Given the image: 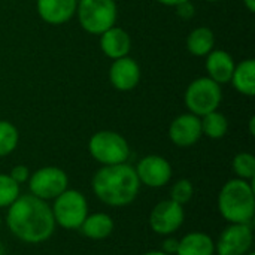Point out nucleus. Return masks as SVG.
I'll list each match as a JSON object with an SVG mask.
<instances>
[{"label":"nucleus","mask_w":255,"mask_h":255,"mask_svg":"<svg viewBox=\"0 0 255 255\" xmlns=\"http://www.w3.org/2000/svg\"><path fill=\"white\" fill-rule=\"evenodd\" d=\"M19 196V185L9 176L0 173V208H9Z\"/></svg>","instance_id":"b1692460"},{"label":"nucleus","mask_w":255,"mask_h":255,"mask_svg":"<svg viewBox=\"0 0 255 255\" xmlns=\"http://www.w3.org/2000/svg\"><path fill=\"white\" fill-rule=\"evenodd\" d=\"M193 194H194V187H193L191 181L179 179L178 182L173 184V187L170 190V200L184 206L185 203H188L193 199Z\"/></svg>","instance_id":"393cba45"},{"label":"nucleus","mask_w":255,"mask_h":255,"mask_svg":"<svg viewBox=\"0 0 255 255\" xmlns=\"http://www.w3.org/2000/svg\"><path fill=\"white\" fill-rule=\"evenodd\" d=\"M206 1H212V3H215V1H221V0H206Z\"/></svg>","instance_id":"473e14b6"},{"label":"nucleus","mask_w":255,"mask_h":255,"mask_svg":"<svg viewBox=\"0 0 255 255\" xmlns=\"http://www.w3.org/2000/svg\"><path fill=\"white\" fill-rule=\"evenodd\" d=\"M235 66L236 63L232 54L224 49H212L206 55L205 67L208 72V78H211L220 85L230 82L233 72H235Z\"/></svg>","instance_id":"2eb2a0df"},{"label":"nucleus","mask_w":255,"mask_h":255,"mask_svg":"<svg viewBox=\"0 0 255 255\" xmlns=\"http://www.w3.org/2000/svg\"><path fill=\"white\" fill-rule=\"evenodd\" d=\"M244 4L248 9V12H254L255 10V0H244Z\"/></svg>","instance_id":"c756f323"},{"label":"nucleus","mask_w":255,"mask_h":255,"mask_svg":"<svg viewBox=\"0 0 255 255\" xmlns=\"http://www.w3.org/2000/svg\"><path fill=\"white\" fill-rule=\"evenodd\" d=\"M200 117L194 114H181L169 126V139L179 148L196 145L202 137Z\"/></svg>","instance_id":"f8f14e48"},{"label":"nucleus","mask_w":255,"mask_h":255,"mask_svg":"<svg viewBox=\"0 0 255 255\" xmlns=\"http://www.w3.org/2000/svg\"><path fill=\"white\" fill-rule=\"evenodd\" d=\"M245 255H255L254 253H248V254H245Z\"/></svg>","instance_id":"72a5a7b5"},{"label":"nucleus","mask_w":255,"mask_h":255,"mask_svg":"<svg viewBox=\"0 0 255 255\" xmlns=\"http://www.w3.org/2000/svg\"><path fill=\"white\" fill-rule=\"evenodd\" d=\"M236 91L247 97H253L255 94V61L253 58L244 60L235 66L233 76L230 79Z\"/></svg>","instance_id":"6ab92c4d"},{"label":"nucleus","mask_w":255,"mask_h":255,"mask_svg":"<svg viewBox=\"0 0 255 255\" xmlns=\"http://www.w3.org/2000/svg\"><path fill=\"white\" fill-rule=\"evenodd\" d=\"M6 226L9 232L25 244H42L48 241L55 232V220L51 206L33 196L24 194L9 206L6 215Z\"/></svg>","instance_id":"f257e3e1"},{"label":"nucleus","mask_w":255,"mask_h":255,"mask_svg":"<svg viewBox=\"0 0 255 255\" xmlns=\"http://www.w3.org/2000/svg\"><path fill=\"white\" fill-rule=\"evenodd\" d=\"M82 236L93 239V241H102L112 235L114 232V220L103 212L87 215L84 223L79 227Z\"/></svg>","instance_id":"a211bd4d"},{"label":"nucleus","mask_w":255,"mask_h":255,"mask_svg":"<svg viewBox=\"0 0 255 255\" xmlns=\"http://www.w3.org/2000/svg\"><path fill=\"white\" fill-rule=\"evenodd\" d=\"M0 227H1V217H0Z\"/></svg>","instance_id":"f704fd0d"},{"label":"nucleus","mask_w":255,"mask_h":255,"mask_svg":"<svg viewBox=\"0 0 255 255\" xmlns=\"http://www.w3.org/2000/svg\"><path fill=\"white\" fill-rule=\"evenodd\" d=\"M184 218V206L170 199L163 200L152 208L149 214V227L160 236H169L181 229Z\"/></svg>","instance_id":"1a4fd4ad"},{"label":"nucleus","mask_w":255,"mask_h":255,"mask_svg":"<svg viewBox=\"0 0 255 255\" xmlns=\"http://www.w3.org/2000/svg\"><path fill=\"white\" fill-rule=\"evenodd\" d=\"M184 102L190 114L202 118L214 111H218L223 102L221 85L208 76L197 78L187 87Z\"/></svg>","instance_id":"39448f33"},{"label":"nucleus","mask_w":255,"mask_h":255,"mask_svg":"<svg viewBox=\"0 0 255 255\" xmlns=\"http://www.w3.org/2000/svg\"><path fill=\"white\" fill-rule=\"evenodd\" d=\"M160 4H164V6H172V7H176L178 4L184 3V1H190V0H157Z\"/></svg>","instance_id":"c85d7f7f"},{"label":"nucleus","mask_w":255,"mask_h":255,"mask_svg":"<svg viewBox=\"0 0 255 255\" xmlns=\"http://www.w3.org/2000/svg\"><path fill=\"white\" fill-rule=\"evenodd\" d=\"M253 242L254 235L250 224H230L220 235L215 253L218 255H245L250 253Z\"/></svg>","instance_id":"9d476101"},{"label":"nucleus","mask_w":255,"mask_h":255,"mask_svg":"<svg viewBox=\"0 0 255 255\" xmlns=\"http://www.w3.org/2000/svg\"><path fill=\"white\" fill-rule=\"evenodd\" d=\"M78 0H36V9L42 21L51 25L69 22L76 13Z\"/></svg>","instance_id":"4468645a"},{"label":"nucleus","mask_w":255,"mask_h":255,"mask_svg":"<svg viewBox=\"0 0 255 255\" xmlns=\"http://www.w3.org/2000/svg\"><path fill=\"white\" fill-rule=\"evenodd\" d=\"M100 49L111 60L126 57L131 49L130 34L124 28L114 25L100 34Z\"/></svg>","instance_id":"dca6fc26"},{"label":"nucleus","mask_w":255,"mask_h":255,"mask_svg":"<svg viewBox=\"0 0 255 255\" xmlns=\"http://www.w3.org/2000/svg\"><path fill=\"white\" fill-rule=\"evenodd\" d=\"M140 81V66L128 55L117 58L109 67V82L118 91H131Z\"/></svg>","instance_id":"ddd939ff"},{"label":"nucleus","mask_w":255,"mask_h":255,"mask_svg":"<svg viewBox=\"0 0 255 255\" xmlns=\"http://www.w3.org/2000/svg\"><path fill=\"white\" fill-rule=\"evenodd\" d=\"M214 241L202 232H191L178 241L176 255H214Z\"/></svg>","instance_id":"f3484780"},{"label":"nucleus","mask_w":255,"mask_h":255,"mask_svg":"<svg viewBox=\"0 0 255 255\" xmlns=\"http://www.w3.org/2000/svg\"><path fill=\"white\" fill-rule=\"evenodd\" d=\"M215 48V34L209 27H196L187 37V49L194 57H206Z\"/></svg>","instance_id":"aec40b11"},{"label":"nucleus","mask_w":255,"mask_h":255,"mask_svg":"<svg viewBox=\"0 0 255 255\" xmlns=\"http://www.w3.org/2000/svg\"><path fill=\"white\" fill-rule=\"evenodd\" d=\"M233 170L239 179L253 181L255 176V157L251 152H239L233 158Z\"/></svg>","instance_id":"5701e85b"},{"label":"nucleus","mask_w":255,"mask_h":255,"mask_svg":"<svg viewBox=\"0 0 255 255\" xmlns=\"http://www.w3.org/2000/svg\"><path fill=\"white\" fill-rule=\"evenodd\" d=\"M27 182H28L30 194L45 202L54 200L69 187L67 173L55 166H46L37 169L34 173L30 175Z\"/></svg>","instance_id":"6e6552de"},{"label":"nucleus","mask_w":255,"mask_h":255,"mask_svg":"<svg viewBox=\"0 0 255 255\" xmlns=\"http://www.w3.org/2000/svg\"><path fill=\"white\" fill-rule=\"evenodd\" d=\"M218 211L230 224H251L255 214V193L251 181L230 179L218 194Z\"/></svg>","instance_id":"7ed1b4c3"},{"label":"nucleus","mask_w":255,"mask_h":255,"mask_svg":"<svg viewBox=\"0 0 255 255\" xmlns=\"http://www.w3.org/2000/svg\"><path fill=\"white\" fill-rule=\"evenodd\" d=\"M254 124H255V118H254V117H251V120H250V133H251L253 136H254V134H255Z\"/></svg>","instance_id":"7c9ffc66"},{"label":"nucleus","mask_w":255,"mask_h":255,"mask_svg":"<svg viewBox=\"0 0 255 255\" xmlns=\"http://www.w3.org/2000/svg\"><path fill=\"white\" fill-rule=\"evenodd\" d=\"M176 250H178V241H176V239H167V241L164 242L163 253L172 255V254H176Z\"/></svg>","instance_id":"cd10ccee"},{"label":"nucleus","mask_w":255,"mask_h":255,"mask_svg":"<svg viewBox=\"0 0 255 255\" xmlns=\"http://www.w3.org/2000/svg\"><path fill=\"white\" fill-rule=\"evenodd\" d=\"M19 140V133L16 127L4 120H0V157H6L12 154Z\"/></svg>","instance_id":"4be33fe9"},{"label":"nucleus","mask_w":255,"mask_h":255,"mask_svg":"<svg viewBox=\"0 0 255 255\" xmlns=\"http://www.w3.org/2000/svg\"><path fill=\"white\" fill-rule=\"evenodd\" d=\"M202 133L211 139H221L229 131V120L224 114L214 111L200 118Z\"/></svg>","instance_id":"412c9836"},{"label":"nucleus","mask_w":255,"mask_h":255,"mask_svg":"<svg viewBox=\"0 0 255 255\" xmlns=\"http://www.w3.org/2000/svg\"><path fill=\"white\" fill-rule=\"evenodd\" d=\"M140 181L127 163L103 166L93 178V193L108 206L121 208L133 203L140 191Z\"/></svg>","instance_id":"f03ea898"},{"label":"nucleus","mask_w":255,"mask_h":255,"mask_svg":"<svg viewBox=\"0 0 255 255\" xmlns=\"http://www.w3.org/2000/svg\"><path fill=\"white\" fill-rule=\"evenodd\" d=\"M30 175H31V173H30L28 167L24 166V164H18V166L12 167V170H10V173H9V176H10L18 185L25 184V182L28 181Z\"/></svg>","instance_id":"a878e982"},{"label":"nucleus","mask_w":255,"mask_h":255,"mask_svg":"<svg viewBox=\"0 0 255 255\" xmlns=\"http://www.w3.org/2000/svg\"><path fill=\"white\" fill-rule=\"evenodd\" d=\"M88 151L91 157L103 166L127 163L130 157V146L124 136L111 130L94 133L90 137Z\"/></svg>","instance_id":"423d86ee"},{"label":"nucleus","mask_w":255,"mask_h":255,"mask_svg":"<svg viewBox=\"0 0 255 255\" xmlns=\"http://www.w3.org/2000/svg\"><path fill=\"white\" fill-rule=\"evenodd\" d=\"M75 15L87 33L100 36L115 25L118 7L115 0H78Z\"/></svg>","instance_id":"20e7f679"},{"label":"nucleus","mask_w":255,"mask_h":255,"mask_svg":"<svg viewBox=\"0 0 255 255\" xmlns=\"http://www.w3.org/2000/svg\"><path fill=\"white\" fill-rule=\"evenodd\" d=\"M143 255H169V254H166V253H163V251H149V253H145Z\"/></svg>","instance_id":"2f4dec72"},{"label":"nucleus","mask_w":255,"mask_h":255,"mask_svg":"<svg viewBox=\"0 0 255 255\" xmlns=\"http://www.w3.org/2000/svg\"><path fill=\"white\" fill-rule=\"evenodd\" d=\"M136 175L140 184L149 188H161L172 179V166L161 155H146L139 160Z\"/></svg>","instance_id":"9b49d317"},{"label":"nucleus","mask_w":255,"mask_h":255,"mask_svg":"<svg viewBox=\"0 0 255 255\" xmlns=\"http://www.w3.org/2000/svg\"><path fill=\"white\" fill-rule=\"evenodd\" d=\"M51 209L57 226L66 230H76L88 215V202L81 191L67 188L54 199Z\"/></svg>","instance_id":"0eeeda50"},{"label":"nucleus","mask_w":255,"mask_h":255,"mask_svg":"<svg viewBox=\"0 0 255 255\" xmlns=\"http://www.w3.org/2000/svg\"><path fill=\"white\" fill-rule=\"evenodd\" d=\"M176 13H178L181 18H184V19H190V18L194 16L196 7H194V4L191 3V0H190V1H184V3H181V4L176 6Z\"/></svg>","instance_id":"bb28decb"}]
</instances>
